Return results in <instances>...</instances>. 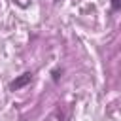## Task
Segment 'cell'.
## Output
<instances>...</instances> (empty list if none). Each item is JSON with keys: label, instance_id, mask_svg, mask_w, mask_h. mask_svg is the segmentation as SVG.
Returning <instances> with one entry per match:
<instances>
[{"label": "cell", "instance_id": "1", "mask_svg": "<svg viewBox=\"0 0 121 121\" xmlns=\"http://www.w3.org/2000/svg\"><path fill=\"white\" fill-rule=\"evenodd\" d=\"M30 79H32V74H30V72H25L23 76H19L17 79H13V81L9 83V89H11V91H17V89L25 87V85H26Z\"/></svg>", "mask_w": 121, "mask_h": 121}, {"label": "cell", "instance_id": "2", "mask_svg": "<svg viewBox=\"0 0 121 121\" xmlns=\"http://www.w3.org/2000/svg\"><path fill=\"white\" fill-rule=\"evenodd\" d=\"M119 8H121V0H112V9L117 11Z\"/></svg>", "mask_w": 121, "mask_h": 121}]
</instances>
